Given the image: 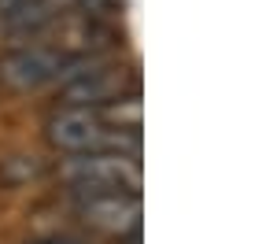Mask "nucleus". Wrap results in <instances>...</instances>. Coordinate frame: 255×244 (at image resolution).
Returning <instances> with one entry per match:
<instances>
[{
  "instance_id": "1",
  "label": "nucleus",
  "mask_w": 255,
  "mask_h": 244,
  "mask_svg": "<svg viewBox=\"0 0 255 244\" xmlns=\"http://www.w3.org/2000/svg\"><path fill=\"white\" fill-rule=\"evenodd\" d=\"M45 137L59 155L140 152V97H126L111 108L59 104L45 119Z\"/></svg>"
},
{
  "instance_id": "2",
  "label": "nucleus",
  "mask_w": 255,
  "mask_h": 244,
  "mask_svg": "<svg viewBox=\"0 0 255 244\" xmlns=\"http://www.w3.org/2000/svg\"><path fill=\"white\" fill-rule=\"evenodd\" d=\"M59 178L74 200L85 196H108V193H140L144 170L140 152H89V155H63Z\"/></svg>"
},
{
  "instance_id": "3",
  "label": "nucleus",
  "mask_w": 255,
  "mask_h": 244,
  "mask_svg": "<svg viewBox=\"0 0 255 244\" xmlns=\"http://www.w3.org/2000/svg\"><path fill=\"white\" fill-rule=\"evenodd\" d=\"M126 97H140L137 71L126 63H108L104 56L82 59L59 82V104H74V108H111Z\"/></svg>"
},
{
  "instance_id": "4",
  "label": "nucleus",
  "mask_w": 255,
  "mask_h": 244,
  "mask_svg": "<svg viewBox=\"0 0 255 244\" xmlns=\"http://www.w3.org/2000/svg\"><path fill=\"white\" fill-rule=\"evenodd\" d=\"M89 59H93V56H89ZM78 63H82V59H78V56H67L63 48L33 41V45L11 48L4 59H0V85L19 89V93L41 89V85H52V82L59 85Z\"/></svg>"
},
{
  "instance_id": "5",
  "label": "nucleus",
  "mask_w": 255,
  "mask_h": 244,
  "mask_svg": "<svg viewBox=\"0 0 255 244\" xmlns=\"http://www.w3.org/2000/svg\"><path fill=\"white\" fill-rule=\"evenodd\" d=\"M82 226H89L93 233H108V237H137L140 233V193H108V196H85L74 204Z\"/></svg>"
},
{
  "instance_id": "6",
  "label": "nucleus",
  "mask_w": 255,
  "mask_h": 244,
  "mask_svg": "<svg viewBox=\"0 0 255 244\" xmlns=\"http://www.w3.org/2000/svg\"><path fill=\"white\" fill-rule=\"evenodd\" d=\"M70 4L78 7L82 19H93V22H111L122 11V0H70Z\"/></svg>"
},
{
  "instance_id": "7",
  "label": "nucleus",
  "mask_w": 255,
  "mask_h": 244,
  "mask_svg": "<svg viewBox=\"0 0 255 244\" xmlns=\"http://www.w3.org/2000/svg\"><path fill=\"white\" fill-rule=\"evenodd\" d=\"M26 244H85V241L70 237V233H45V237H33V241H26Z\"/></svg>"
},
{
  "instance_id": "8",
  "label": "nucleus",
  "mask_w": 255,
  "mask_h": 244,
  "mask_svg": "<svg viewBox=\"0 0 255 244\" xmlns=\"http://www.w3.org/2000/svg\"><path fill=\"white\" fill-rule=\"evenodd\" d=\"M22 4H30V0H0V15L15 11V7H22Z\"/></svg>"
},
{
  "instance_id": "9",
  "label": "nucleus",
  "mask_w": 255,
  "mask_h": 244,
  "mask_svg": "<svg viewBox=\"0 0 255 244\" xmlns=\"http://www.w3.org/2000/svg\"><path fill=\"white\" fill-rule=\"evenodd\" d=\"M122 244H140V233H137V237H126V241H122Z\"/></svg>"
}]
</instances>
